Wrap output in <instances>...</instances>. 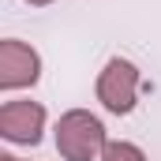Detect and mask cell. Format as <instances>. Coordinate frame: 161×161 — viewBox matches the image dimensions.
Returning <instances> with one entry per match:
<instances>
[{"label":"cell","instance_id":"obj_1","mask_svg":"<svg viewBox=\"0 0 161 161\" xmlns=\"http://www.w3.org/2000/svg\"><path fill=\"white\" fill-rule=\"evenodd\" d=\"M105 146H109L105 124L90 109H68L56 120V154L64 161H101Z\"/></svg>","mask_w":161,"mask_h":161},{"label":"cell","instance_id":"obj_2","mask_svg":"<svg viewBox=\"0 0 161 161\" xmlns=\"http://www.w3.org/2000/svg\"><path fill=\"white\" fill-rule=\"evenodd\" d=\"M139 86H142V71H139L131 60L113 56V60L101 68L94 90H97V101H101L113 116H127V113H135V105H139Z\"/></svg>","mask_w":161,"mask_h":161},{"label":"cell","instance_id":"obj_3","mask_svg":"<svg viewBox=\"0 0 161 161\" xmlns=\"http://www.w3.org/2000/svg\"><path fill=\"white\" fill-rule=\"evenodd\" d=\"M41 79V56L19 38L0 41V90H26Z\"/></svg>","mask_w":161,"mask_h":161},{"label":"cell","instance_id":"obj_4","mask_svg":"<svg viewBox=\"0 0 161 161\" xmlns=\"http://www.w3.org/2000/svg\"><path fill=\"white\" fill-rule=\"evenodd\" d=\"M0 135L15 146H38L45 135V105L38 101H4L0 105Z\"/></svg>","mask_w":161,"mask_h":161},{"label":"cell","instance_id":"obj_5","mask_svg":"<svg viewBox=\"0 0 161 161\" xmlns=\"http://www.w3.org/2000/svg\"><path fill=\"white\" fill-rule=\"evenodd\" d=\"M101 161H146L142 146L127 142V139H109V146L101 150Z\"/></svg>","mask_w":161,"mask_h":161},{"label":"cell","instance_id":"obj_6","mask_svg":"<svg viewBox=\"0 0 161 161\" xmlns=\"http://www.w3.org/2000/svg\"><path fill=\"white\" fill-rule=\"evenodd\" d=\"M26 4H34V8H45V4H53V0H26Z\"/></svg>","mask_w":161,"mask_h":161},{"label":"cell","instance_id":"obj_7","mask_svg":"<svg viewBox=\"0 0 161 161\" xmlns=\"http://www.w3.org/2000/svg\"><path fill=\"white\" fill-rule=\"evenodd\" d=\"M0 161H23V158H15V154H0Z\"/></svg>","mask_w":161,"mask_h":161}]
</instances>
